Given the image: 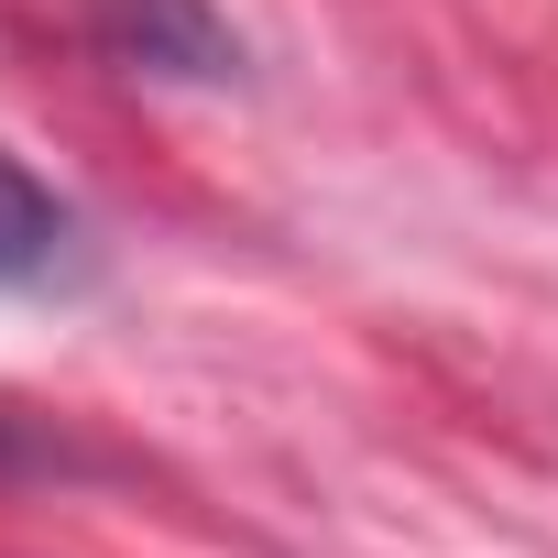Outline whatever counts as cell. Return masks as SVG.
<instances>
[{"instance_id":"cell-1","label":"cell","mask_w":558,"mask_h":558,"mask_svg":"<svg viewBox=\"0 0 558 558\" xmlns=\"http://www.w3.org/2000/svg\"><path fill=\"white\" fill-rule=\"evenodd\" d=\"M88 286V230L77 208L23 165V154H0V296H66Z\"/></svg>"},{"instance_id":"cell-2","label":"cell","mask_w":558,"mask_h":558,"mask_svg":"<svg viewBox=\"0 0 558 558\" xmlns=\"http://www.w3.org/2000/svg\"><path fill=\"white\" fill-rule=\"evenodd\" d=\"M110 45L132 66H165V77H219L230 66V34L208 23V0H110Z\"/></svg>"}]
</instances>
